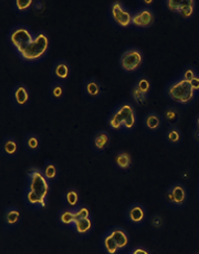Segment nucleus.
I'll return each mask as SVG.
<instances>
[{
	"label": "nucleus",
	"mask_w": 199,
	"mask_h": 254,
	"mask_svg": "<svg viewBox=\"0 0 199 254\" xmlns=\"http://www.w3.org/2000/svg\"><path fill=\"white\" fill-rule=\"evenodd\" d=\"M165 95L174 103L183 106L192 104L197 99V94L193 90L191 82L184 80L182 77H177L168 83L165 87Z\"/></svg>",
	"instance_id": "1"
},
{
	"label": "nucleus",
	"mask_w": 199,
	"mask_h": 254,
	"mask_svg": "<svg viewBox=\"0 0 199 254\" xmlns=\"http://www.w3.org/2000/svg\"><path fill=\"white\" fill-rule=\"evenodd\" d=\"M49 49L50 38L46 31L40 30L37 33L35 40L26 48L25 51L19 55V57L27 63H38L46 58Z\"/></svg>",
	"instance_id": "2"
},
{
	"label": "nucleus",
	"mask_w": 199,
	"mask_h": 254,
	"mask_svg": "<svg viewBox=\"0 0 199 254\" xmlns=\"http://www.w3.org/2000/svg\"><path fill=\"white\" fill-rule=\"evenodd\" d=\"M37 33L33 32L30 28L23 23H19L13 26L9 30L7 35V40L10 46L16 50L19 56L26 50V48L36 39Z\"/></svg>",
	"instance_id": "3"
},
{
	"label": "nucleus",
	"mask_w": 199,
	"mask_h": 254,
	"mask_svg": "<svg viewBox=\"0 0 199 254\" xmlns=\"http://www.w3.org/2000/svg\"><path fill=\"white\" fill-rule=\"evenodd\" d=\"M27 187L30 188L32 191L40 194L47 200H49L51 185L48 183L45 175L42 173V169L31 166L27 173Z\"/></svg>",
	"instance_id": "4"
},
{
	"label": "nucleus",
	"mask_w": 199,
	"mask_h": 254,
	"mask_svg": "<svg viewBox=\"0 0 199 254\" xmlns=\"http://www.w3.org/2000/svg\"><path fill=\"white\" fill-rule=\"evenodd\" d=\"M163 201L167 207L173 209L185 207L188 201V190L186 186L182 183L172 184L165 190Z\"/></svg>",
	"instance_id": "5"
},
{
	"label": "nucleus",
	"mask_w": 199,
	"mask_h": 254,
	"mask_svg": "<svg viewBox=\"0 0 199 254\" xmlns=\"http://www.w3.org/2000/svg\"><path fill=\"white\" fill-rule=\"evenodd\" d=\"M144 52L136 47L128 48L120 57V66L125 73H135L143 66Z\"/></svg>",
	"instance_id": "6"
},
{
	"label": "nucleus",
	"mask_w": 199,
	"mask_h": 254,
	"mask_svg": "<svg viewBox=\"0 0 199 254\" xmlns=\"http://www.w3.org/2000/svg\"><path fill=\"white\" fill-rule=\"evenodd\" d=\"M109 16L111 22L116 27L121 29L132 27L133 12H131L130 9L122 1H113L111 3Z\"/></svg>",
	"instance_id": "7"
},
{
	"label": "nucleus",
	"mask_w": 199,
	"mask_h": 254,
	"mask_svg": "<svg viewBox=\"0 0 199 254\" xmlns=\"http://www.w3.org/2000/svg\"><path fill=\"white\" fill-rule=\"evenodd\" d=\"M125 218L131 226L139 228L148 220L147 208L140 202H133L125 210Z\"/></svg>",
	"instance_id": "8"
},
{
	"label": "nucleus",
	"mask_w": 199,
	"mask_h": 254,
	"mask_svg": "<svg viewBox=\"0 0 199 254\" xmlns=\"http://www.w3.org/2000/svg\"><path fill=\"white\" fill-rule=\"evenodd\" d=\"M10 100L14 109L23 110L27 109L31 102V92L25 83H17L14 84L11 93Z\"/></svg>",
	"instance_id": "9"
},
{
	"label": "nucleus",
	"mask_w": 199,
	"mask_h": 254,
	"mask_svg": "<svg viewBox=\"0 0 199 254\" xmlns=\"http://www.w3.org/2000/svg\"><path fill=\"white\" fill-rule=\"evenodd\" d=\"M156 20L154 10L150 7H140L136 11L133 12L132 27L145 30L153 26Z\"/></svg>",
	"instance_id": "10"
},
{
	"label": "nucleus",
	"mask_w": 199,
	"mask_h": 254,
	"mask_svg": "<svg viewBox=\"0 0 199 254\" xmlns=\"http://www.w3.org/2000/svg\"><path fill=\"white\" fill-rule=\"evenodd\" d=\"M116 107L123 116L125 133H132L136 128L137 124V115L133 103L129 101H123L122 103L116 105Z\"/></svg>",
	"instance_id": "11"
},
{
	"label": "nucleus",
	"mask_w": 199,
	"mask_h": 254,
	"mask_svg": "<svg viewBox=\"0 0 199 254\" xmlns=\"http://www.w3.org/2000/svg\"><path fill=\"white\" fill-rule=\"evenodd\" d=\"M50 75L53 81H59L63 83L69 81L71 76L70 62L66 60V59H58L51 66Z\"/></svg>",
	"instance_id": "12"
},
{
	"label": "nucleus",
	"mask_w": 199,
	"mask_h": 254,
	"mask_svg": "<svg viewBox=\"0 0 199 254\" xmlns=\"http://www.w3.org/2000/svg\"><path fill=\"white\" fill-rule=\"evenodd\" d=\"M22 220V211L19 207L10 206L3 210L2 226L6 230H14L19 227Z\"/></svg>",
	"instance_id": "13"
},
{
	"label": "nucleus",
	"mask_w": 199,
	"mask_h": 254,
	"mask_svg": "<svg viewBox=\"0 0 199 254\" xmlns=\"http://www.w3.org/2000/svg\"><path fill=\"white\" fill-rule=\"evenodd\" d=\"M111 145V135L108 130L99 129L92 135L91 148L95 154H104Z\"/></svg>",
	"instance_id": "14"
},
{
	"label": "nucleus",
	"mask_w": 199,
	"mask_h": 254,
	"mask_svg": "<svg viewBox=\"0 0 199 254\" xmlns=\"http://www.w3.org/2000/svg\"><path fill=\"white\" fill-rule=\"evenodd\" d=\"M20 151V145L16 137L6 136L1 140V157L6 160H14Z\"/></svg>",
	"instance_id": "15"
},
{
	"label": "nucleus",
	"mask_w": 199,
	"mask_h": 254,
	"mask_svg": "<svg viewBox=\"0 0 199 254\" xmlns=\"http://www.w3.org/2000/svg\"><path fill=\"white\" fill-rule=\"evenodd\" d=\"M22 200L26 206L31 210H42L47 207L48 200L41 197L40 194L32 191L29 187H25L22 192Z\"/></svg>",
	"instance_id": "16"
},
{
	"label": "nucleus",
	"mask_w": 199,
	"mask_h": 254,
	"mask_svg": "<svg viewBox=\"0 0 199 254\" xmlns=\"http://www.w3.org/2000/svg\"><path fill=\"white\" fill-rule=\"evenodd\" d=\"M82 92L86 99L90 100H98L103 94V89L102 84L96 77H89L83 81L82 84Z\"/></svg>",
	"instance_id": "17"
},
{
	"label": "nucleus",
	"mask_w": 199,
	"mask_h": 254,
	"mask_svg": "<svg viewBox=\"0 0 199 254\" xmlns=\"http://www.w3.org/2000/svg\"><path fill=\"white\" fill-rule=\"evenodd\" d=\"M143 127L149 133H157L161 130L164 121L162 115L155 111H150L147 114H145L143 117Z\"/></svg>",
	"instance_id": "18"
},
{
	"label": "nucleus",
	"mask_w": 199,
	"mask_h": 254,
	"mask_svg": "<svg viewBox=\"0 0 199 254\" xmlns=\"http://www.w3.org/2000/svg\"><path fill=\"white\" fill-rule=\"evenodd\" d=\"M111 236L114 239L116 244L120 247L121 250H125L131 244V236L129 231L121 226H113L112 228L108 229Z\"/></svg>",
	"instance_id": "19"
},
{
	"label": "nucleus",
	"mask_w": 199,
	"mask_h": 254,
	"mask_svg": "<svg viewBox=\"0 0 199 254\" xmlns=\"http://www.w3.org/2000/svg\"><path fill=\"white\" fill-rule=\"evenodd\" d=\"M62 201L66 208L76 210L82 204L80 191L74 187L66 188L62 193Z\"/></svg>",
	"instance_id": "20"
},
{
	"label": "nucleus",
	"mask_w": 199,
	"mask_h": 254,
	"mask_svg": "<svg viewBox=\"0 0 199 254\" xmlns=\"http://www.w3.org/2000/svg\"><path fill=\"white\" fill-rule=\"evenodd\" d=\"M94 229V220L93 218H87V219H76L73 224V228H72V231H73L77 237L81 239L87 238L92 233Z\"/></svg>",
	"instance_id": "21"
},
{
	"label": "nucleus",
	"mask_w": 199,
	"mask_h": 254,
	"mask_svg": "<svg viewBox=\"0 0 199 254\" xmlns=\"http://www.w3.org/2000/svg\"><path fill=\"white\" fill-rule=\"evenodd\" d=\"M22 145L28 154L37 155L39 151L41 150L42 140L40 136L37 133H35V131H30V133H28L25 136V138H23Z\"/></svg>",
	"instance_id": "22"
},
{
	"label": "nucleus",
	"mask_w": 199,
	"mask_h": 254,
	"mask_svg": "<svg viewBox=\"0 0 199 254\" xmlns=\"http://www.w3.org/2000/svg\"><path fill=\"white\" fill-rule=\"evenodd\" d=\"M113 166L121 172H129L133 166V157L128 150H120L114 155Z\"/></svg>",
	"instance_id": "23"
},
{
	"label": "nucleus",
	"mask_w": 199,
	"mask_h": 254,
	"mask_svg": "<svg viewBox=\"0 0 199 254\" xmlns=\"http://www.w3.org/2000/svg\"><path fill=\"white\" fill-rule=\"evenodd\" d=\"M75 220V210L63 207L57 213V222L62 229H71L72 230Z\"/></svg>",
	"instance_id": "24"
},
{
	"label": "nucleus",
	"mask_w": 199,
	"mask_h": 254,
	"mask_svg": "<svg viewBox=\"0 0 199 254\" xmlns=\"http://www.w3.org/2000/svg\"><path fill=\"white\" fill-rule=\"evenodd\" d=\"M101 250L103 254H121L122 252L108 230L101 237Z\"/></svg>",
	"instance_id": "25"
},
{
	"label": "nucleus",
	"mask_w": 199,
	"mask_h": 254,
	"mask_svg": "<svg viewBox=\"0 0 199 254\" xmlns=\"http://www.w3.org/2000/svg\"><path fill=\"white\" fill-rule=\"evenodd\" d=\"M161 115L164 123H166L168 126H178L181 121V112L175 105L164 107Z\"/></svg>",
	"instance_id": "26"
},
{
	"label": "nucleus",
	"mask_w": 199,
	"mask_h": 254,
	"mask_svg": "<svg viewBox=\"0 0 199 254\" xmlns=\"http://www.w3.org/2000/svg\"><path fill=\"white\" fill-rule=\"evenodd\" d=\"M184 134L178 126H168L164 133V140L171 146H178L182 144Z\"/></svg>",
	"instance_id": "27"
},
{
	"label": "nucleus",
	"mask_w": 199,
	"mask_h": 254,
	"mask_svg": "<svg viewBox=\"0 0 199 254\" xmlns=\"http://www.w3.org/2000/svg\"><path fill=\"white\" fill-rule=\"evenodd\" d=\"M42 173L45 175L46 179L50 185H53L60 177V168L55 162L52 160H47L42 166Z\"/></svg>",
	"instance_id": "28"
},
{
	"label": "nucleus",
	"mask_w": 199,
	"mask_h": 254,
	"mask_svg": "<svg viewBox=\"0 0 199 254\" xmlns=\"http://www.w3.org/2000/svg\"><path fill=\"white\" fill-rule=\"evenodd\" d=\"M108 123L110 129L112 131H115V133H125L123 116L120 113L118 107H115V109L110 113L108 117Z\"/></svg>",
	"instance_id": "29"
},
{
	"label": "nucleus",
	"mask_w": 199,
	"mask_h": 254,
	"mask_svg": "<svg viewBox=\"0 0 199 254\" xmlns=\"http://www.w3.org/2000/svg\"><path fill=\"white\" fill-rule=\"evenodd\" d=\"M48 95L53 103H59L66 96L65 83L53 81L49 86V90H48Z\"/></svg>",
	"instance_id": "30"
},
{
	"label": "nucleus",
	"mask_w": 199,
	"mask_h": 254,
	"mask_svg": "<svg viewBox=\"0 0 199 254\" xmlns=\"http://www.w3.org/2000/svg\"><path fill=\"white\" fill-rule=\"evenodd\" d=\"M196 10V1L195 0H183L181 10H179V16H181L184 20H189L194 17Z\"/></svg>",
	"instance_id": "31"
},
{
	"label": "nucleus",
	"mask_w": 199,
	"mask_h": 254,
	"mask_svg": "<svg viewBox=\"0 0 199 254\" xmlns=\"http://www.w3.org/2000/svg\"><path fill=\"white\" fill-rule=\"evenodd\" d=\"M33 3L35 0H14L12 1V7L17 13L25 14L33 8Z\"/></svg>",
	"instance_id": "32"
},
{
	"label": "nucleus",
	"mask_w": 199,
	"mask_h": 254,
	"mask_svg": "<svg viewBox=\"0 0 199 254\" xmlns=\"http://www.w3.org/2000/svg\"><path fill=\"white\" fill-rule=\"evenodd\" d=\"M130 93H131V97H132V100L135 104L140 107L146 105V103L148 102V95L144 94L143 92H140L137 87L135 86V84L131 87Z\"/></svg>",
	"instance_id": "33"
},
{
	"label": "nucleus",
	"mask_w": 199,
	"mask_h": 254,
	"mask_svg": "<svg viewBox=\"0 0 199 254\" xmlns=\"http://www.w3.org/2000/svg\"><path fill=\"white\" fill-rule=\"evenodd\" d=\"M135 86H136L140 92H143L144 94L149 95L150 90H152V82H150V79L147 75L140 74L137 77L136 82H135Z\"/></svg>",
	"instance_id": "34"
},
{
	"label": "nucleus",
	"mask_w": 199,
	"mask_h": 254,
	"mask_svg": "<svg viewBox=\"0 0 199 254\" xmlns=\"http://www.w3.org/2000/svg\"><path fill=\"white\" fill-rule=\"evenodd\" d=\"M148 223H149V227L152 228V230L161 231L165 227V219L162 214L155 213L148 218Z\"/></svg>",
	"instance_id": "35"
},
{
	"label": "nucleus",
	"mask_w": 199,
	"mask_h": 254,
	"mask_svg": "<svg viewBox=\"0 0 199 254\" xmlns=\"http://www.w3.org/2000/svg\"><path fill=\"white\" fill-rule=\"evenodd\" d=\"M75 216H76V219L93 218V214H92L91 208L87 206V204H84V203H82L81 206L75 210Z\"/></svg>",
	"instance_id": "36"
},
{
	"label": "nucleus",
	"mask_w": 199,
	"mask_h": 254,
	"mask_svg": "<svg viewBox=\"0 0 199 254\" xmlns=\"http://www.w3.org/2000/svg\"><path fill=\"white\" fill-rule=\"evenodd\" d=\"M182 3H183V0H166V1L163 2V4L166 7L167 10L172 11L174 13H179Z\"/></svg>",
	"instance_id": "37"
},
{
	"label": "nucleus",
	"mask_w": 199,
	"mask_h": 254,
	"mask_svg": "<svg viewBox=\"0 0 199 254\" xmlns=\"http://www.w3.org/2000/svg\"><path fill=\"white\" fill-rule=\"evenodd\" d=\"M197 74H198V72L196 71L195 67H193L191 65H187L186 67H184L182 73H181V75H179V77H182V79L191 82Z\"/></svg>",
	"instance_id": "38"
},
{
	"label": "nucleus",
	"mask_w": 199,
	"mask_h": 254,
	"mask_svg": "<svg viewBox=\"0 0 199 254\" xmlns=\"http://www.w3.org/2000/svg\"><path fill=\"white\" fill-rule=\"evenodd\" d=\"M133 254H153L152 251L149 250L147 247L143 246V244H139V246L134 247L132 250H131Z\"/></svg>",
	"instance_id": "39"
},
{
	"label": "nucleus",
	"mask_w": 199,
	"mask_h": 254,
	"mask_svg": "<svg viewBox=\"0 0 199 254\" xmlns=\"http://www.w3.org/2000/svg\"><path fill=\"white\" fill-rule=\"evenodd\" d=\"M191 85L193 87V90L195 91V93L198 95L199 94V73L191 81Z\"/></svg>",
	"instance_id": "40"
},
{
	"label": "nucleus",
	"mask_w": 199,
	"mask_h": 254,
	"mask_svg": "<svg viewBox=\"0 0 199 254\" xmlns=\"http://www.w3.org/2000/svg\"><path fill=\"white\" fill-rule=\"evenodd\" d=\"M43 8H45V3L40 0H35V3H33V9H35L36 11H42Z\"/></svg>",
	"instance_id": "41"
},
{
	"label": "nucleus",
	"mask_w": 199,
	"mask_h": 254,
	"mask_svg": "<svg viewBox=\"0 0 199 254\" xmlns=\"http://www.w3.org/2000/svg\"><path fill=\"white\" fill-rule=\"evenodd\" d=\"M193 137L194 139H195V141L197 144H199V129H197L196 127L194 128V131H193Z\"/></svg>",
	"instance_id": "42"
},
{
	"label": "nucleus",
	"mask_w": 199,
	"mask_h": 254,
	"mask_svg": "<svg viewBox=\"0 0 199 254\" xmlns=\"http://www.w3.org/2000/svg\"><path fill=\"white\" fill-rule=\"evenodd\" d=\"M153 3H154L153 0H148V1H147V0H143V1H140V2H139V4H144L145 7H149V6H152Z\"/></svg>",
	"instance_id": "43"
},
{
	"label": "nucleus",
	"mask_w": 199,
	"mask_h": 254,
	"mask_svg": "<svg viewBox=\"0 0 199 254\" xmlns=\"http://www.w3.org/2000/svg\"><path fill=\"white\" fill-rule=\"evenodd\" d=\"M195 127L197 129H199V115L197 116V119H196V124H195Z\"/></svg>",
	"instance_id": "44"
},
{
	"label": "nucleus",
	"mask_w": 199,
	"mask_h": 254,
	"mask_svg": "<svg viewBox=\"0 0 199 254\" xmlns=\"http://www.w3.org/2000/svg\"><path fill=\"white\" fill-rule=\"evenodd\" d=\"M197 193H198V198H199V188H198V191H197Z\"/></svg>",
	"instance_id": "45"
},
{
	"label": "nucleus",
	"mask_w": 199,
	"mask_h": 254,
	"mask_svg": "<svg viewBox=\"0 0 199 254\" xmlns=\"http://www.w3.org/2000/svg\"><path fill=\"white\" fill-rule=\"evenodd\" d=\"M128 254H133V253H132V252H131V251H130V252H129V253H128Z\"/></svg>",
	"instance_id": "46"
}]
</instances>
